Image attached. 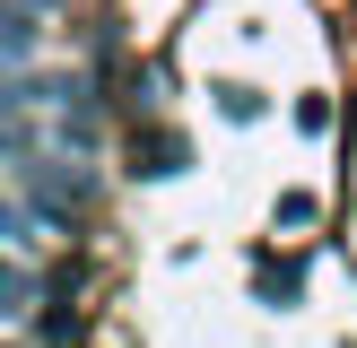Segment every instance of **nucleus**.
<instances>
[{
	"instance_id": "1",
	"label": "nucleus",
	"mask_w": 357,
	"mask_h": 348,
	"mask_svg": "<svg viewBox=\"0 0 357 348\" xmlns=\"http://www.w3.org/2000/svg\"><path fill=\"white\" fill-rule=\"evenodd\" d=\"M218 113H236V122H253V113H261V96H253V87H218Z\"/></svg>"
}]
</instances>
